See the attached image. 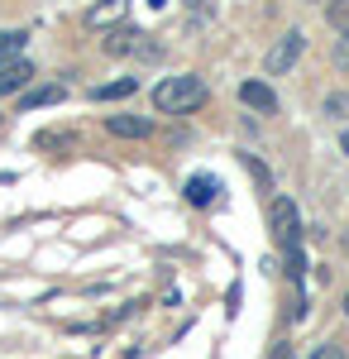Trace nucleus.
<instances>
[{
    "label": "nucleus",
    "mask_w": 349,
    "mask_h": 359,
    "mask_svg": "<svg viewBox=\"0 0 349 359\" xmlns=\"http://www.w3.org/2000/svg\"><path fill=\"white\" fill-rule=\"evenodd\" d=\"M62 96H67L62 86H39V91H29V96L20 101V106H25V111H39V106H57Z\"/></svg>",
    "instance_id": "obj_9"
},
{
    "label": "nucleus",
    "mask_w": 349,
    "mask_h": 359,
    "mask_svg": "<svg viewBox=\"0 0 349 359\" xmlns=\"http://www.w3.org/2000/svg\"><path fill=\"white\" fill-rule=\"evenodd\" d=\"M201 101H206V82H201V77H167V82H158V91H153V111H163V115L196 111Z\"/></svg>",
    "instance_id": "obj_1"
},
{
    "label": "nucleus",
    "mask_w": 349,
    "mask_h": 359,
    "mask_svg": "<svg viewBox=\"0 0 349 359\" xmlns=\"http://www.w3.org/2000/svg\"><path fill=\"white\" fill-rule=\"evenodd\" d=\"M345 316H349V292H345Z\"/></svg>",
    "instance_id": "obj_16"
},
{
    "label": "nucleus",
    "mask_w": 349,
    "mask_h": 359,
    "mask_svg": "<svg viewBox=\"0 0 349 359\" xmlns=\"http://www.w3.org/2000/svg\"><path fill=\"white\" fill-rule=\"evenodd\" d=\"M106 130L115 139H149L153 135V120H144V115H110Z\"/></svg>",
    "instance_id": "obj_6"
},
{
    "label": "nucleus",
    "mask_w": 349,
    "mask_h": 359,
    "mask_svg": "<svg viewBox=\"0 0 349 359\" xmlns=\"http://www.w3.org/2000/svg\"><path fill=\"white\" fill-rule=\"evenodd\" d=\"M240 101L244 106H254V111H278V96H273V86L268 82H244L240 86Z\"/></svg>",
    "instance_id": "obj_7"
},
{
    "label": "nucleus",
    "mask_w": 349,
    "mask_h": 359,
    "mask_svg": "<svg viewBox=\"0 0 349 359\" xmlns=\"http://www.w3.org/2000/svg\"><path fill=\"white\" fill-rule=\"evenodd\" d=\"M0 62H5V53H0Z\"/></svg>",
    "instance_id": "obj_17"
},
{
    "label": "nucleus",
    "mask_w": 349,
    "mask_h": 359,
    "mask_svg": "<svg viewBox=\"0 0 349 359\" xmlns=\"http://www.w3.org/2000/svg\"><path fill=\"white\" fill-rule=\"evenodd\" d=\"M139 39H144V34H139V29H110V39H106V53L110 57H120V53H135L139 48Z\"/></svg>",
    "instance_id": "obj_8"
},
{
    "label": "nucleus",
    "mask_w": 349,
    "mask_h": 359,
    "mask_svg": "<svg viewBox=\"0 0 349 359\" xmlns=\"http://www.w3.org/2000/svg\"><path fill=\"white\" fill-rule=\"evenodd\" d=\"M215 192H220V182H215V177H191V182H187V201H196V206L215 201Z\"/></svg>",
    "instance_id": "obj_10"
},
{
    "label": "nucleus",
    "mask_w": 349,
    "mask_h": 359,
    "mask_svg": "<svg viewBox=\"0 0 349 359\" xmlns=\"http://www.w3.org/2000/svg\"><path fill=\"white\" fill-rule=\"evenodd\" d=\"M191 5H196V0H191Z\"/></svg>",
    "instance_id": "obj_18"
},
{
    "label": "nucleus",
    "mask_w": 349,
    "mask_h": 359,
    "mask_svg": "<svg viewBox=\"0 0 349 359\" xmlns=\"http://www.w3.org/2000/svg\"><path fill=\"white\" fill-rule=\"evenodd\" d=\"M311 359H345L340 345H321V350H311Z\"/></svg>",
    "instance_id": "obj_15"
},
{
    "label": "nucleus",
    "mask_w": 349,
    "mask_h": 359,
    "mask_svg": "<svg viewBox=\"0 0 349 359\" xmlns=\"http://www.w3.org/2000/svg\"><path fill=\"white\" fill-rule=\"evenodd\" d=\"M325 15H330V25L345 34V29H349V0H330V5H325Z\"/></svg>",
    "instance_id": "obj_12"
},
{
    "label": "nucleus",
    "mask_w": 349,
    "mask_h": 359,
    "mask_svg": "<svg viewBox=\"0 0 349 359\" xmlns=\"http://www.w3.org/2000/svg\"><path fill=\"white\" fill-rule=\"evenodd\" d=\"M268 225H273V240H278L282 249H296V240H301V216H296V206L287 201V196H273Z\"/></svg>",
    "instance_id": "obj_2"
},
{
    "label": "nucleus",
    "mask_w": 349,
    "mask_h": 359,
    "mask_svg": "<svg viewBox=\"0 0 349 359\" xmlns=\"http://www.w3.org/2000/svg\"><path fill=\"white\" fill-rule=\"evenodd\" d=\"M325 115H330V120H349V96H345V91L325 96Z\"/></svg>",
    "instance_id": "obj_13"
},
{
    "label": "nucleus",
    "mask_w": 349,
    "mask_h": 359,
    "mask_svg": "<svg viewBox=\"0 0 349 359\" xmlns=\"http://www.w3.org/2000/svg\"><path fill=\"white\" fill-rule=\"evenodd\" d=\"M301 48H306V39L296 34V29H287L278 43L268 48V57H264V67H268V77H282V72H292V62L301 57Z\"/></svg>",
    "instance_id": "obj_3"
},
{
    "label": "nucleus",
    "mask_w": 349,
    "mask_h": 359,
    "mask_svg": "<svg viewBox=\"0 0 349 359\" xmlns=\"http://www.w3.org/2000/svg\"><path fill=\"white\" fill-rule=\"evenodd\" d=\"M29 77H34V67H29L25 57H5V62H0V96H15V91H25Z\"/></svg>",
    "instance_id": "obj_5"
},
{
    "label": "nucleus",
    "mask_w": 349,
    "mask_h": 359,
    "mask_svg": "<svg viewBox=\"0 0 349 359\" xmlns=\"http://www.w3.org/2000/svg\"><path fill=\"white\" fill-rule=\"evenodd\" d=\"M335 67H349V29L340 34V43H335Z\"/></svg>",
    "instance_id": "obj_14"
},
{
    "label": "nucleus",
    "mask_w": 349,
    "mask_h": 359,
    "mask_svg": "<svg viewBox=\"0 0 349 359\" xmlns=\"http://www.w3.org/2000/svg\"><path fill=\"white\" fill-rule=\"evenodd\" d=\"M135 77H120V82H110V86H96V101H115V96H135Z\"/></svg>",
    "instance_id": "obj_11"
},
{
    "label": "nucleus",
    "mask_w": 349,
    "mask_h": 359,
    "mask_svg": "<svg viewBox=\"0 0 349 359\" xmlns=\"http://www.w3.org/2000/svg\"><path fill=\"white\" fill-rule=\"evenodd\" d=\"M125 15H130V0H101V5H91V10L81 15V25L86 29H110V25H125Z\"/></svg>",
    "instance_id": "obj_4"
}]
</instances>
